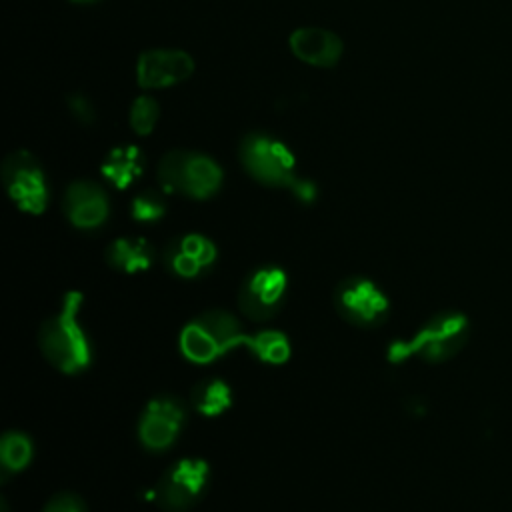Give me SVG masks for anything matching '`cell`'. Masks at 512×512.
<instances>
[{"label": "cell", "instance_id": "cell-6", "mask_svg": "<svg viewBox=\"0 0 512 512\" xmlns=\"http://www.w3.org/2000/svg\"><path fill=\"white\" fill-rule=\"evenodd\" d=\"M208 478L210 466L202 458H182L152 488L154 502L166 512H186L202 498Z\"/></svg>", "mask_w": 512, "mask_h": 512}, {"label": "cell", "instance_id": "cell-17", "mask_svg": "<svg viewBox=\"0 0 512 512\" xmlns=\"http://www.w3.org/2000/svg\"><path fill=\"white\" fill-rule=\"evenodd\" d=\"M192 406L204 416H218L232 406V390L220 378H204L192 388Z\"/></svg>", "mask_w": 512, "mask_h": 512}, {"label": "cell", "instance_id": "cell-12", "mask_svg": "<svg viewBox=\"0 0 512 512\" xmlns=\"http://www.w3.org/2000/svg\"><path fill=\"white\" fill-rule=\"evenodd\" d=\"M194 60L182 50H146L138 58L136 76L142 88H166L186 80Z\"/></svg>", "mask_w": 512, "mask_h": 512}, {"label": "cell", "instance_id": "cell-13", "mask_svg": "<svg viewBox=\"0 0 512 512\" xmlns=\"http://www.w3.org/2000/svg\"><path fill=\"white\" fill-rule=\"evenodd\" d=\"M64 212L80 230L100 228L110 214V202L104 188L90 180H76L64 196Z\"/></svg>", "mask_w": 512, "mask_h": 512}, {"label": "cell", "instance_id": "cell-19", "mask_svg": "<svg viewBox=\"0 0 512 512\" xmlns=\"http://www.w3.org/2000/svg\"><path fill=\"white\" fill-rule=\"evenodd\" d=\"M32 440L18 430H10L0 440V466L6 474L24 470L32 460Z\"/></svg>", "mask_w": 512, "mask_h": 512}, {"label": "cell", "instance_id": "cell-24", "mask_svg": "<svg viewBox=\"0 0 512 512\" xmlns=\"http://www.w3.org/2000/svg\"><path fill=\"white\" fill-rule=\"evenodd\" d=\"M74 2H92V0H74Z\"/></svg>", "mask_w": 512, "mask_h": 512}, {"label": "cell", "instance_id": "cell-23", "mask_svg": "<svg viewBox=\"0 0 512 512\" xmlns=\"http://www.w3.org/2000/svg\"><path fill=\"white\" fill-rule=\"evenodd\" d=\"M68 108L70 112L78 118V122L82 124H90L94 120V110H92V104L86 100V96L82 94H72L68 98Z\"/></svg>", "mask_w": 512, "mask_h": 512}, {"label": "cell", "instance_id": "cell-1", "mask_svg": "<svg viewBox=\"0 0 512 512\" xmlns=\"http://www.w3.org/2000/svg\"><path fill=\"white\" fill-rule=\"evenodd\" d=\"M82 294L64 296L62 310L42 322L38 342L44 358L64 374H80L92 362V344L78 320Z\"/></svg>", "mask_w": 512, "mask_h": 512}, {"label": "cell", "instance_id": "cell-3", "mask_svg": "<svg viewBox=\"0 0 512 512\" xmlns=\"http://www.w3.org/2000/svg\"><path fill=\"white\" fill-rule=\"evenodd\" d=\"M468 336V318L462 312H438L412 336V340L392 342L388 348V358L396 364L416 354L426 362H444L464 348Z\"/></svg>", "mask_w": 512, "mask_h": 512}, {"label": "cell", "instance_id": "cell-11", "mask_svg": "<svg viewBox=\"0 0 512 512\" xmlns=\"http://www.w3.org/2000/svg\"><path fill=\"white\" fill-rule=\"evenodd\" d=\"M216 246L202 234H184L168 242L162 260L166 270L182 280H194L216 262Z\"/></svg>", "mask_w": 512, "mask_h": 512}, {"label": "cell", "instance_id": "cell-8", "mask_svg": "<svg viewBox=\"0 0 512 512\" xmlns=\"http://www.w3.org/2000/svg\"><path fill=\"white\" fill-rule=\"evenodd\" d=\"M2 182L14 204L30 214H42L48 204L46 176L38 160L26 152H12L2 164Z\"/></svg>", "mask_w": 512, "mask_h": 512}, {"label": "cell", "instance_id": "cell-14", "mask_svg": "<svg viewBox=\"0 0 512 512\" xmlns=\"http://www.w3.org/2000/svg\"><path fill=\"white\" fill-rule=\"evenodd\" d=\"M294 56L312 66H334L342 56V40L324 28H298L290 36Z\"/></svg>", "mask_w": 512, "mask_h": 512}, {"label": "cell", "instance_id": "cell-15", "mask_svg": "<svg viewBox=\"0 0 512 512\" xmlns=\"http://www.w3.org/2000/svg\"><path fill=\"white\" fill-rule=\"evenodd\" d=\"M104 258L110 268L124 274H134L152 266L156 250L144 238H116L112 244H108Z\"/></svg>", "mask_w": 512, "mask_h": 512}, {"label": "cell", "instance_id": "cell-5", "mask_svg": "<svg viewBox=\"0 0 512 512\" xmlns=\"http://www.w3.org/2000/svg\"><path fill=\"white\" fill-rule=\"evenodd\" d=\"M162 190L178 192L188 198L204 200L218 192L222 184L220 166L200 152L172 150L158 164Z\"/></svg>", "mask_w": 512, "mask_h": 512}, {"label": "cell", "instance_id": "cell-10", "mask_svg": "<svg viewBox=\"0 0 512 512\" xmlns=\"http://www.w3.org/2000/svg\"><path fill=\"white\" fill-rule=\"evenodd\" d=\"M286 286V272L280 266L264 264L252 270L238 292V306L242 314L256 322L270 320L284 302Z\"/></svg>", "mask_w": 512, "mask_h": 512}, {"label": "cell", "instance_id": "cell-2", "mask_svg": "<svg viewBox=\"0 0 512 512\" xmlns=\"http://www.w3.org/2000/svg\"><path fill=\"white\" fill-rule=\"evenodd\" d=\"M240 160L254 180L266 186L288 188L304 204L316 198L314 182L296 174L294 154L284 142L252 132L240 142Z\"/></svg>", "mask_w": 512, "mask_h": 512}, {"label": "cell", "instance_id": "cell-18", "mask_svg": "<svg viewBox=\"0 0 512 512\" xmlns=\"http://www.w3.org/2000/svg\"><path fill=\"white\" fill-rule=\"evenodd\" d=\"M258 360L268 364H284L290 358V342L278 330H260L256 334H244L242 344Z\"/></svg>", "mask_w": 512, "mask_h": 512}, {"label": "cell", "instance_id": "cell-7", "mask_svg": "<svg viewBox=\"0 0 512 512\" xmlns=\"http://www.w3.org/2000/svg\"><path fill=\"white\" fill-rule=\"evenodd\" d=\"M334 306L348 324L358 328L380 326L390 310L386 294L364 276L340 280V284L334 288Z\"/></svg>", "mask_w": 512, "mask_h": 512}, {"label": "cell", "instance_id": "cell-20", "mask_svg": "<svg viewBox=\"0 0 512 512\" xmlns=\"http://www.w3.org/2000/svg\"><path fill=\"white\" fill-rule=\"evenodd\" d=\"M130 212L138 222H156L166 214V200L158 190H142L134 196Z\"/></svg>", "mask_w": 512, "mask_h": 512}, {"label": "cell", "instance_id": "cell-4", "mask_svg": "<svg viewBox=\"0 0 512 512\" xmlns=\"http://www.w3.org/2000/svg\"><path fill=\"white\" fill-rule=\"evenodd\" d=\"M244 338L238 318L226 310H210L190 320L180 334L182 354L196 364H206L240 346Z\"/></svg>", "mask_w": 512, "mask_h": 512}, {"label": "cell", "instance_id": "cell-21", "mask_svg": "<svg viewBox=\"0 0 512 512\" xmlns=\"http://www.w3.org/2000/svg\"><path fill=\"white\" fill-rule=\"evenodd\" d=\"M158 114H160V106L154 98H150V96L136 98L130 108V124L134 128V132L140 136L150 134L158 120Z\"/></svg>", "mask_w": 512, "mask_h": 512}, {"label": "cell", "instance_id": "cell-16", "mask_svg": "<svg viewBox=\"0 0 512 512\" xmlns=\"http://www.w3.org/2000/svg\"><path fill=\"white\" fill-rule=\"evenodd\" d=\"M142 168V152L130 144L112 148L102 162V174L116 188H126L132 184L140 176Z\"/></svg>", "mask_w": 512, "mask_h": 512}, {"label": "cell", "instance_id": "cell-22", "mask_svg": "<svg viewBox=\"0 0 512 512\" xmlns=\"http://www.w3.org/2000/svg\"><path fill=\"white\" fill-rule=\"evenodd\" d=\"M42 512H86V506H84L82 498H78L76 494L58 492L46 502Z\"/></svg>", "mask_w": 512, "mask_h": 512}, {"label": "cell", "instance_id": "cell-9", "mask_svg": "<svg viewBox=\"0 0 512 512\" xmlns=\"http://www.w3.org/2000/svg\"><path fill=\"white\" fill-rule=\"evenodd\" d=\"M186 404L172 394H158L148 400L138 420V440L150 452H164L174 446L186 424Z\"/></svg>", "mask_w": 512, "mask_h": 512}]
</instances>
